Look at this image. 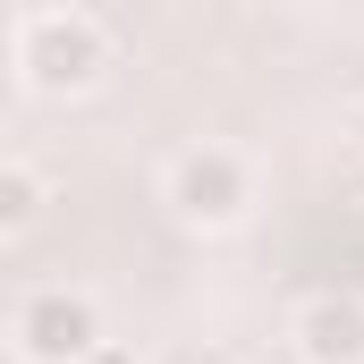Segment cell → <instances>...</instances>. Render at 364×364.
<instances>
[{
    "label": "cell",
    "mask_w": 364,
    "mask_h": 364,
    "mask_svg": "<svg viewBox=\"0 0 364 364\" xmlns=\"http://www.w3.org/2000/svg\"><path fill=\"white\" fill-rule=\"evenodd\" d=\"M9 60H17V77L26 93H93L102 85V68H110V34H102V17L85 9H26L17 26H9Z\"/></svg>",
    "instance_id": "1"
},
{
    "label": "cell",
    "mask_w": 364,
    "mask_h": 364,
    "mask_svg": "<svg viewBox=\"0 0 364 364\" xmlns=\"http://www.w3.org/2000/svg\"><path fill=\"white\" fill-rule=\"evenodd\" d=\"M246 203H255V170L229 144H186L170 161V212L186 229H237Z\"/></svg>",
    "instance_id": "2"
},
{
    "label": "cell",
    "mask_w": 364,
    "mask_h": 364,
    "mask_svg": "<svg viewBox=\"0 0 364 364\" xmlns=\"http://www.w3.org/2000/svg\"><path fill=\"white\" fill-rule=\"evenodd\" d=\"M102 348H110L102 339V305L85 288H34L17 305V356L26 364H85Z\"/></svg>",
    "instance_id": "3"
},
{
    "label": "cell",
    "mask_w": 364,
    "mask_h": 364,
    "mask_svg": "<svg viewBox=\"0 0 364 364\" xmlns=\"http://www.w3.org/2000/svg\"><path fill=\"white\" fill-rule=\"evenodd\" d=\"M288 339H296V356H305V364H364V296H348V288L305 296Z\"/></svg>",
    "instance_id": "4"
},
{
    "label": "cell",
    "mask_w": 364,
    "mask_h": 364,
    "mask_svg": "<svg viewBox=\"0 0 364 364\" xmlns=\"http://www.w3.org/2000/svg\"><path fill=\"white\" fill-rule=\"evenodd\" d=\"M34 212H43V170L34 161H9L0 170V229H26Z\"/></svg>",
    "instance_id": "5"
},
{
    "label": "cell",
    "mask_w": 364,
    "mask_h": 364,
    "mask_svg": "<svg viewBox=\"0 0 364 364\" xmlns=\"http://www.w3.org/2000/svg\"><path fill=\"white\" fill-rule=\"evenodd\" d=\"M85 364H144V356H136V348H119V339H110V348H102V356H85Z\"/></svg>",
    "instance_id": "6"
}]
</instances>
